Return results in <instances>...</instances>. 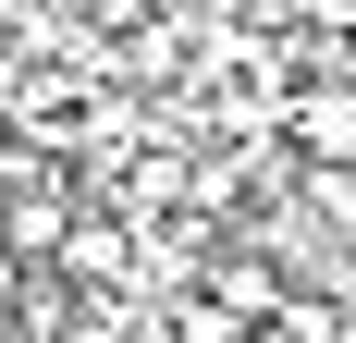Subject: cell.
Wrapping results in <instances>:
<instances>
[{
    "label": "cell",
    "mask_w": 356,
    "mask_h": 343,
    "mask_svg": "<svg viewBox=\"0 0 356 343\" xmlns=\"http://www.w3.org/2000/svg\"><path fill=\"white\" fill-rule=\"evenodd\" d=\"M295 135L320 147V160H356V99H307V110H295Z\"/></svg>",
    "instance_id": "obj_1"
},
{
    "label": "cell",
    "mask_w": 356,
    "mask_h": 343,
    "mask_svg": "<svg viewBox=\"0 0 356 343\" xmlns=\"http://www.w3.org/2000/svg\"><path fill=\"white\" fill-rule=\"evenodd\" d=\"M0 307H13V245H0Z\"/></svg>",
    "instance_id": "obj_2"
}]
</instances>
